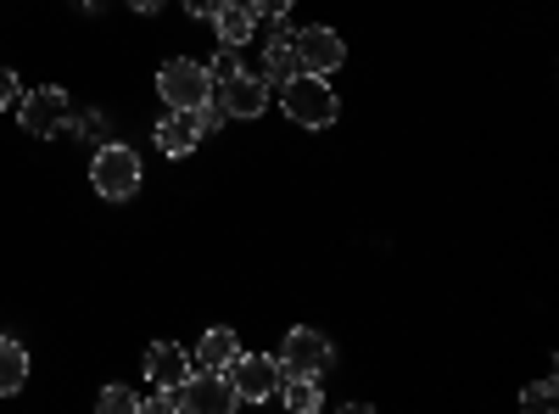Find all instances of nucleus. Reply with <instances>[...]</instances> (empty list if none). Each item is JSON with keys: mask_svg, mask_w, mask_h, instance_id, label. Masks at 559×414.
<instances>
[{"mask_svg": "<svg viewBox=\"0 0 559 414\" xmlns=\"http://www.w3.org/2000/svg\"><path fill=\"white\" fill-rule=\"evenodd\" d=\"M140 179H146V168H140V157L123 141H102L96 157H90V186L107 202H129L140 191Z\"/></svg>", "mask_w": 559, "mask_h": 414, "instance_id": "1", "label": "nucleus"}, {"mask_svg": "<svg viewBox=\"0 0 559 414\" xmlns=\"http://www.w3.org/2000/svg\"><path fill=\"white\" fill-rule=\"evenodd\" d=\"M280 107H286V118L302 123V129H331L342 102H336V90L324 84L319 73H292V79H286V96H280Z\"/></svg>", "mask_w": 559, "mask_h": 414, "instance_id": "2", "label": "nucleus"}, {"mask_svg": "<svg viewBox=\"0 0 559 414\" xmlns=\"http://www.w3.org/2000/svg\"><path fill=\"white\" fill-rule=\"evenodd\" d=\"M213 90H218V84L207 79V68H202V62H185V57L163 62V73H157V96H163L168 113H191V107H202Z\"/></svg>", "mask_w": 559, "mask_h": 414, "instance_id": "3", "label": "nucleus"}, {"mask_svg": "<svg viewBox=\"0 0 559 414\" xmlns=\"http://www.w3.org/2000/svg\"><path fill=\"white\" fill-rule=\"evenodd\" d=\"M17 118H23V129L34 134V141H57L62 129H73V102H68V90L45 84V90H28V96L17 102Z\"/></svg>", "mask_w": 559, "mask_h": 414, "instance_id": "4", "label": "nucleus"}, {"mask_svg": "<svg viewBox=\"0 0 559 414\" xmlns=\"http://www.w3.org/2000/svg\"><path fill=\"white\" fill-rule=\"evenodd\" d=\"M280 376H324L336 364V347H331V336L324 331H308V326H297V331H286V342H280Z\"/></svg>", "mask_w": 559, "mask_h": 414, "instance_id": "5", "label": "nucleus"}, {"mask_svg": "<svg viewBox=\"0 0 559 414\" xmlns=\"http://www.w3.org/2000/svg\"><path fill=\"white\" fill-rule=\"evenodd\" d=\"M224 376H229V387H236L241 403H263V398L280 392V358L274 353H236Z\"/></svg>", "mask_w": 559, "mask_h": 414, "instance_id": "6", "label": "nucleus"}, {"mask_svg": "<svg viewBox=\"0 0 559 414\" xmlns=\"http://www.w3.org/2000/svg\"><path fill=\"white\" fill-rule=\"evenodd\" d=\"M241 398L236 387H229L224 370H191L179 381V409H191V414H229Z\"/></svg>", "mask_w": 559, "mask_h": 414, "instance_id": "7", "label": "nucleus"}, {"mask_svg": "<svg viewBox=\"0 0 559 414\" xmlns=\"http://www.w3.org/2000/svg\"><path fill=\"white\" fill-rule=\"evenodd\" d=\"M347 62V45H342V34L336 28H302L297 34V68L302 73H336Z\"/></svg>", "mask_w": 559, "mask_h": 414, "instance_id": "8", "label": "nucleus"}, {"mask_svg": "<svg viewBox=\"0 0 559 414\" xmlns=\"http://www.w3.org/2000/svg\"><path fill=\"white\" fill-rule=\"evenodd\" d=\"M218 102L229 107V118H258V113L269 107V84H263L258 73H236V79H224Z\"/></svg>", "mask_w": 559, "mask_h": 414, "instance_id": "9", "label": "nucleus"}, {"mask_svg": "<svg viewBox=\"0 0 559 414\" xmlns=\"http://www.w3.org/2000/svg\"><path fill=\"white\" fill-rule=\"evenodd\" d=\"M185 376H191V353L174 347V342H152L146 347V381L152 387H179Z\"/></svg>", "mask_w": 559, "mask_h": 414, "instance_id": "10", "label": "nucleus"}, {"mask_svg": "<svg viewBox=\"0 0 559 414\" xmlns=\"http://www.w3.org/2000/svg\"><path fill=\"white\" fill-rule=\"evenodd\" d=\"M292 73H302V68H297V34L274 28V39L263 45V68H258V79H263V84H286Z\"/></svg>", "mask_w": 559, "mask_h": 414, "instance_id": "11", "label": "nucleus"}, {"mask_svg": "<svg viewBox=\"0 0 559 414\" xmlns=\"http://www.w3.org/2000/svg\"><path fill=\"white\" fill-rule=\"evenodd\" d=\"M207 23L218 28V39H224V45H247V39L258 34V12L247 7V0H224V7H218Z\"/></svg>", "mask_w": 559, "mask_h": 414, "instance_id": "12", "label": "nucleus"}, {"mask_svg": "<svg viewBox=\"0 0 559 414\" xmlns=\"http://www.w3.org/2000/svg\"><path fill=\"white\" fill-rule=\"evenodd\" d=\"M197 123H191V113H168L163 123H157V152L163 157H191L197 152Z\"/></svg>", "mask_w": 559, "mask_h": 414, "instance_id": "13", "label": "nucleus"}, {"mask_svg": "<svg viewBox=\"0 0 559 414\" xmlns=\"http://www.w3.org/2000/svg\"><path fill=\"white\" fill-rule=\"evenodd\" d=\"M241 353V342H236V331L229 326H213V331H202V342H197V370H229V358Z\"/></svg>", "mask_w": 559, "mask_h": 414, "instance_id": "14", "label": "nucleus"}, {"mask_svg": "<svg viewBox=\"0 0 559 414\" xmlns=\"http://www.w3.org/2000/svg\"><path fill=\"white\" fill-rule=\"evenodd\" d=\"M23 381H28V347L0 336V398H12Z\"/></svg>", "mask_w": 559, "mask_h": 414, "instance_id": "15", "label": "nucleus"}, {"mask_svg": "<svg viewBox=\"0 0 559 414\" xmlns=\"http://www.w3.org/2000/svg\"><path fill=\"white\" fill-rule=\"evenodd\" d=\"M280 392H286V409H297V414L319 409V381L313 376H280Z\"/></svg>", "mask_w": 559, "mask_h": 414, "instance_id": "16", "label": "nucleus"}, {"mask_svg": "<svg viewBox=\"0 0 559 414\" xmlns=\"http://www.w3.org/2000/svg\"><path fill=\"white\" fill-rule=\"evenodd\" d=\"M191 123H197V134H218V129L229 123V107L218 102V90H213L202 107H191Z\"/></svg>", "mask_w": 559, "mask_h": 414, "instance_id": "17", "label": "nucleus"}, {"mask_svg": "<svg viewBox=\"0 0 559 414\" xmlns=\"http://www.w3.org/2000/svg\"><path fill=\"white\" fill-rule=\"evenodd\" d=\"M96 409H107V414H134V409H140V398H134L129 387H107V392L96 398Z\"/></svg>", "mask_w": 559, "mask_h": 414, "instance_id": "18", "label": "nucleus"}, {"mask_svg": "<svg viewBox=\"0 0 559 414\" xmlns=\"http://www.w3.org/2000/svg\"><path fill=\"white\" fill-rule=\"evenodd\" d=\"M236 73H241V57H236V45H224V51L213 57V68H207V79L224 84V79H236Z\"/></svg>", "mask_w": 559, "mask_h": 414, "instance_id": "19", "label": "nucleus"}, {"mask_svg": "<svg viewBox=\"0 0 559 414\" xmlns=\"http://www.w3.org/2000/svg\"><path fill=\"white\" fill-rule=\"evenodd\" d=\"M521 409H537V414H548V409H554V381H537V387H526V392H521Z\"/></svg>", "mask_w": 559, "mask_h": 414, "instance_id": "20", "label": "nucleus"}, {"mask_svg": "<svg viewBox=\"0 0 559 414\" xmlns=\"http://www.w3.org/2000/svg\"><path fill=\"white\" fill-rule=\"evenodd\" d=\"M140 409H152V414H174V409H179V387H157Z\"/></svg>", "mask_w": 559, "mask_h": 414, "instance_id": "21", "label": "nucleus"}, {"mask_svg": "<svg viewBox=\"0 0 559 414\" xmlns=\"http://www.w3.org/2000/svg\"><path fill=\"white\" fill-rule=\"evenodd\" d=\"M247 7H252L258 17H269V23H280V17H286V12L297 7V0H247Z\"/></svg>", "mask_w": 559, "mask_h": 414, "instance_id": "22", "label": "nucleus"}, {"mask_svg": "<svg viewBox=\"0 0 559 414\" xmlns=\"http://www.w3.org/2000/svg\"><path fill=\"white\" fill-rule=\"evenodd\" d=\"M23 102V84H17V73L12 68H0V107H17Z\"/></svg>", "mask_w": 559, "mask_h": 414, "instance_id": "23", "label": "nucleus"}, {"mask_svg": "<svg viewBox=\"0 0 559 414\" xmlns=\"http://www.w3.org/2000/svg\"><path fill=\"white\" fill-rule=\"evenodd\" d=\"M179 7H185V12H191V17H213V12L224 7V0H179Z\"/></svg>", "mask_w": 559, "mask_h": 414, "instance_id": "24", "label": "nucleus"}, {"mask_svg": "<svg viewBox=\"0 0 559 414\" xmlns=\"http://www.w3.org/2000/svg\"><path fill=\"white\" fill-rule=\"evenodd\" d=\"M123 7H129V12H140V17H152V12L163 7V0H123Z\"/></svg>", "mask_w": 559, "mask_h": 414, "instance_id": "25", "label": "nucleus"}, {"mask_svg": "<svg viewBox=\"0 0 559 414\" xmlns=\"http://www.w3.org/2000/svg\"><path fill=\"white\" fill-rule=\"evenodd\" d=\"M79 129H84V134H102V129H107V118H102V113H90V118H79Z\"/></svg>", "mask_w": 559, "mask_h": 414, "instance_id": "26", "label": "nucleus"}, {"mask_svg": "<svg viewBox=\"0 0 559 414\" xmlns=\"http://www.w3.org/2000/svg\"><path fill=\"white\" fill-rule=\"evenodd\" d=\"M79 7H84V12H102V7H107V0H79Z\"/></svg>", "mask_w": 559, "mask_h": 414, "instance_id": "27", "label": "nucleus"}]
</instances>
